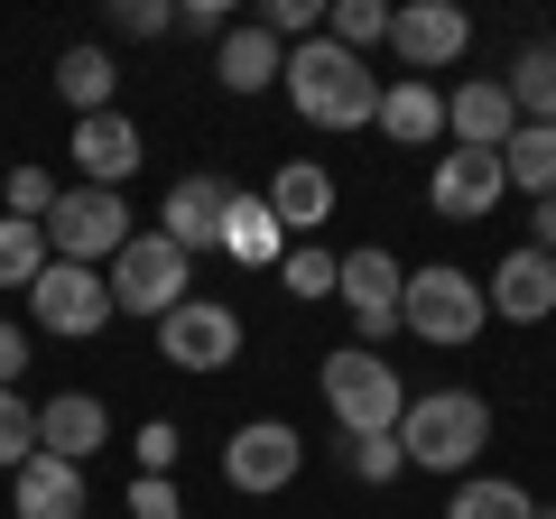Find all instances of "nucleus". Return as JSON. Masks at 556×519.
<instances>
[{
	"label": "nucleus",
	"instance_id": "nucleus-1",
	"mask_svg": "<svg viewBox=\"0 0 556 519\" xmlns=\"http://www.w3.org/2000/svg\"><path fill=\"white\" fill-rule=\"evenodd\" d=\"M278 84H288V102H298L306 130H362V121H380V75H371L362 56H343L334 38L288 47Z\"/></svg>",
	"mask_w": 556,
	"mask_h": 519
},
{
	"label": "nucleus",
	"instance_id": "nucleus-2",
	"mask_svg": "<svg viewBox=\"0 0 556 519\" xmlns=\"http://www.w3.org/2000/svg\"><path fill=\"white\" fill-rule=\"evenodd\" d=\"M316 390H325V408H334L343 436H399V418H408V380H399L390 362L371 353V343H343V353H325Z\"/></svg>",
	"mask_w": 556,
	"mask_h": 519
},
{
	"label": "nucleus",
	"instance_id": "nucleus-3",
	"mask_svg": "<svg viewBox=\"0 0 556 519\" xmlns=\"http://www.w3.org/2000/svg\"><path fill=\"white\" fill-rule=\"evenodd\" d=\"M482 445H492L482 390H427V400H408V418H399V455H408L417 473H464Z\"/></svg>",
	"mask_w": 556,
	"mask_h": 519
},
{
	"label": "nucleus",
	"instance_id": "nucleus-4",
	"mask_svg": "<svg viewBox=\"0 0 556 519\" xmlns=\"http://www.w3.org/2000/svg\"><path fill=\"white\" fill-rule=\"evenodd\" d=\"M482 325H492V298H482L473 269H455V260H427V269H408V298H399V334L464 353Z\"/></svg>",
	"mask_w": 556,
	"mask_h": 519
},
{
	"label": "nucleus",
	"instance_id": "nucleus-5",
	"mask_svg": "<svg viewBox=\"0 0 556 519\" xmlns=\"http://www.w3.org/2000/svg\"><path fill=\"white\" fill-rule=\"evenodd\" d=\"M186 269H195V260H186L167 232H130V241H121V260L102 269V279H112V306H121V316L167 325L186 298H195V288H186Z\"/></svg>",
	"mask_w": 556,
	"mask_h": 519
},
{
	"label": "nucleus",
	"instance_id": "nucleus-6",
	"mask_svg": "<svg viewBox=\"0 0 556 519\" xmlns=\"http://www.w3.org/2000/svg\"><path fill=\"white\" fill-rule=\"evenodd\" d=\"M121 241H130V204L112 186H65L56 214H47V251L75 260V269H112Z\"/></svg>",
	"mask_w": 556,
	"mask_h": 519
},
{
	"label": "nucleus",
	"instance_id": "nucleus-7",
	"mask_svg": "<svg viewBox=\"0 0 556 519\" xmlns=\"http://www.w3.org/2000/svg\"><path fill=\"white\" fill-rule=\"evenodd\" d=\"M28 316H38V334H56V343H93L102 325L121 316V306H112V279H102V269L47 260V269H38V288H28Z\"/></svg>",
	"mask_w": 556,
	"mask_h": 519
},
{
	"label": "nucleus",
	"instance_id": "nucleus-8",
	"mask_svg": "<svg viewBox=\"0 0 556 519\" xmlns=\"http://www.w3.org/2000/svg\"><path fill=\"white\" fill-rule=\"evenodd\" d=\"M298 473H306V436L288 418L232 427V445H223V482H232V492H288Z\"/></svg>",
	"mask_w": 556,
	"mask_h": 519
},
{
	"label": "nucleus",
	"instance_id": "nucleus-9",
	"mask_svg": "<svg viewBox=\"0 0 556 519\" xmlns=\"http://www.w3.org/2000/svg\"><path fill=\"white\" fill-rule=\"evenodd\" d=\"M159 353L177 362V371H232L241 362V316L223 298H186L177 316L159 325Z\"/></svg>",
	"mask_w": 556,
	"mask_h": 519
},
{
	"label": "nucleus",
	"instance_id": "nucleus-10",
	"mask_svg": "<svg viewBox=\"0 0 556 519\" xmlns=\"http://www.w3.org/2000/svg\"><path fill=\"white\" fill-rule=\"evenodd\" d=\"M390 47H399L408 75H437V65H455L473 47V20L455 0H408V10H390Z\"/></svg>",
	"mask_w": 556,
	"mask_h": 519
},
{
	"label": "nucleus",
	"instance_id": "nucleus-11",
	"mask_svg": "<svg viewBox=\"0 0 556 519\" xmlns=\"http://www.w3.org/2000/svg\"><path fill=\"white\" fill-rule=\"evenodd\" d=\"M334 298L353 306V334H399V298H408V269H399L390 251H343V279Z\"/></svg>",
	"mask_w": 556,
	"mask_h": 519
},
{
	"label": "nucleus",
	"instance_id": "nucleus-12",
	"mask_svg": "<svg viewBox=\"0 0 556 519\" xmlns=\"http://www.w3.org/2000/svg\"><path fill=\"white\" fill-rule=\"evenodd\" d=\"M445 140L455 149H510L519 140V102H510V84L501 75H473V84H455V93H445Z\"/></svg>",
	"mask_w": 556,
	"mask_h": 519
},
{
	"label": "nucleus",
	"instance_id": "nucleus-13",
	"mask_svg": "<svg viewBox=\"0 0 556 519\" xmlns=\"http://www.w3.org/2000/svg\"><path fill=\"white\" fill-rule=\"evenodd\" d=\"M501 186H510V177H501L492 149H445V159L427 167V204H437L445 223H482L501 204Z\"/></svg>",
	"mask_w": 556,
	"mask_h": 519
},
{
	"label": "nucleus",
	"instance_id": "nucleus-14",
	"mask_svg": "<svg viewBox=\"0 0 556 519\" xmlns=\"http://www.w3.org/2000/svg\"><path fill=\"white\" fill-rule=\"evenodd\" d=\"M482 298H492V316H510V325H547L556 316V260L547 251H501V269L482 279Z\"/></svg>",
	"mask_w": 556,
	"mask_h": 519
},
{
	"label": "nucleus",
	"instance_id": "nucleus-15",
	"mask_svg": "<svg viewBox=\"0 0 556 519\" xmlns=\"http://www.w3.org/2000/svg\"><path fill=\"white\" fill-rule=\"evenodd\" d=\"M65 149H75L84 186H112V195H121V177H130V167L149 159V149H139V121L121 112V102H112V112H84V121H75V140H65Z\"/></svg>",
	"mask_w": 556,
	"mask_h": 519
},
{
	"label": "nucleus",
	"instance_id": "nucleus-16",
	"mask_svg": "<svg viewBox=\"0 0 556 519\" xmlns=\"http://www.w3.org/2000/svg\"><path fill=\"white\" fill-rule=\"evenodd\" d=\"M232 195H241V186H223V177H177V186H167L159 232L177 241L186 260H195V251H223V214H232Z\"/></svg>",
	"mask_w": 556,
	"mask_h": 519
},
{
	"label": "nucleus",
	"instance_id": "nucleus-17",
	"mask_svg": "<svg viewBox=\"0 0 556 519\" xmlns=\"http://www.w3.org/2000/svg\"><path fill=\"white\" fill-rule=\"evenodd\" d=\"M102 445H112V408H102L93 390H56V400L38 408V455H65V464H93Z\"/></svg>",
	"mask_w": 556,
	"mask_h": 519
},
{
	"label": "nucleus",
	"instance_id": "nucleus-18",
	"mask_svg": "<svg viewBox=\"0 0 556 519\" xmlns=\"http://www.w3.org/2000/svg\"><path fill=\"white\" fill-rule=\"evenodd\" d=\"M84 464H65V455H28L20 473H10V510L20 519H84Z\"/></svg>",
	"mask_w": 556,
	"mask_h": 519
},
{
	"label": "nucleus",
	"instance_id": "nucleus-19",
	"mask_svg": "<svg viewBox=\"0 0 556 519\" xmlns=\"http://www.w3.org/2000/svg\"><path fill=\"white\" fill-rule=\"evenodd\" d=\"M380 140H399V149H427V140H445V93L427 75H390L380 84V121H371Z\"/></svg>",
	"mask_w": 556,
	"mask_h": 519
},
{
	"label": "nucleus",
	"instance_id": "nucleus-20",
	"mask_svg": "<svg viewBox=\"0 0 556 519\" xmlns=\"http://www.w3.org/2000/svg\"><path fill=\"white\" fill-rule=\"evenodd\" d=\"M260 195H269L278 232H298V241H316V223L334 214V177H325L316 159H288V167H278L269 186H260Z\"/></svg>",
	"mask_w": 556,
	"mask_h": 519
},
{
	"label": "nucleus",
	"instance_id": "nucleus-21",
	"mask_svg": "<svg viewBox=\"0 0 556 519\" xmlns=\"http://www.w3.org/2000/svg\"><path fill=\"white\" fill-rule=\"evenodd\" d=\"M278 65H288V47H278L260 20L223 28V47H214V84H223V93H269V84H278Z\"/></svg>",
	"mask_w": 556,
	"mask_h": 519
},
{
	"label": "nucleus",
	"instance_id": "nucleus-22",
	"mask_svg": "<svg viewBox=\"0 0 556 519\" xmlns=\"http://www.w3.org/2000/svg\"><path fill=\"white\" fill-rule=\"evenodd\" d=\"M223 260H241V269H278V260H288V232H278L269 195H232V214H223Z\"/></svg>",
	"mask_w": 556,
	"mask_h": 519
},
{
	"label": "nucleus",
	"instance_id": "nucleus-23",
	"mask_svg": "<svg viewBox=\"0 0 556 519\" xmlns=\"http://www.w3.org/2000/svg\"><path fill=\"white\" fill-rule=\"evenodd\" d=\"M501 177L519 186V195H556V121H519V140L501 149Z\"/></svg>",
	"mask_w": 556,
	"mask_h": 519
},
{
	"label": "nucleus",
	"instance_id": "nucleus-24",
	"mask_svg": "<svg viewBox=\"0 0 556 519\" xmlns=\"http://www.w3.org/2000/svg\"><path fill=\"white\" fill-rule=\"evenodd\" d=\"M112 56H102V47H65V56H56V93L65 102H75V121L84 112H112Z\"/></svg>",
	"mask_w": 556,
	"mask_h": 519
},
{
	"label": "nucleus",
	"instance_id": "nucleus-25",
	"mask_svg": "<svg viewBox=\"0 0 556 519\" xmlns=\"http://www.w3.org/2000/svg\"><path fill=\"white\" fill-rule=\"evenodd\" d=\"M510 102H519V121H556V38H538V47H519V65L510 75Z\"/></svg>",
	"mask_w": 556,
	"mask_h": 519
},
{
	"label": "nucleus",
	"instance_id": "nucleus-26",
	"mask_svg": "<svg viewBox=\"0 0 556 519\" xmlns=\"http://www.w3.org/2000/svg\"><path fill=\"white\" fill-rule=\"evenodd\" d=\"M47 223H20V214H0V288H38V269H47Z\"/></svg>",
	"mask_w": 556,
	"mask_h": 519
},
{
	"label": "nucleus",
	"instance_id": "nucleus-27",
	"mask_svg": "<svg viewBox=\"0 0 556 519\" xmlns=\"http://www.w3.org/2000/svg\"><path fill=\"white\" fill-rule=\"evenodd\" d=\"M334 279H343V251L288 241V260H278V288H288V298H334Z\"/></svg>",
	"mask_w": 556,
	"mask_h": 519
},
{
	"label": "nucleus",
	"instance_id": "nucleus-28",
	"mask_svg": "<svg viewBox=\"0 0 556 519\" xmlns=\"http://www.w3.org/2000/svg\"><path fill=\"white\" fill-rule=\"evenodd\" d=\"M325 38H334L343 56H362V47H390V10H380V0H325Z\"/></svg>",
	"mask_w": 556,
	"mask_h": 519
},
{
	"label": "nucleus",
	"instance_id": "nucleus-29",
	"mask_svg": "<svg viewBox=\"0 0 556 519\" xmlns=\"http://www.w3.org/2000/svg\"><path fill=\"white\" fill-rule=\"evenodd\" d=\"M445 519H538V501L519 492V482H492V473H473V482L455 492V510H445Z\"/></svg>",
	"mask_w": 556,
	"mask_h": 519
},
{
	"label": "nucleus",
	"instance_id": "nucleus-30",
	"mask_svg": "<svg viewBox=\"0 0 556 519\" xmlns=\"http://www.w3.org/2000/svg\"><path fill=\"white\" fill-rule=\"evenodd\" d=\"M28 455H38V408L20 390H0V473H20Z\"/></svg>",
	"mask_w": 556,
	"mask_h": 519
},
{
	"label": "nucleus",
	"instance_id": "nucleus-31",
	"mask_svg": "<svg viewBox=\"0 0 556 519\" xmlns=\"http://www.w3.org/2000/svg\"><path fill=\"white\" fill-rule=\"evenodd\" d=\"M343 464H353L362 482H399V473H408V455H399V436H343Z\"/></svg>",
	"mask_w": 556,
	"mask_h": 519
},
{
	"label": "nucleus",
	"instance_id": "nucleus-32",
	"mask_svg": "<svg viewBox=\"0 0 556 519\" xmlns=\"http://www.w3.org/2000/svg\"><path fill=\"white\" fill-rule=\"evenodd\" d=\"M0 195H10V214H20V223H47V214H56V177H47V167H10Z\"/></svg>",
	"mask_w": 556,
	"mask_h": 519
},
{
	"label": "nucleus",
	"instance_id": "nucleus-33",
	"mask_svg": "<svg viewBox=\"0 0 556 519\" xmlns=\"http://www.w3.org/2000/svg\"><path fill=\"white\" fill-rule=\"evenodd\" d=\"M112 28L121 38H167L177 28V0H112Z\"/></svg>",
	"mask_w": 556,
	"mask_h": 519
},
{
	"label": "nucleus",
	"instance_id": "nucleus-34",
	"mask_svg": "<svg viewBox=\"0 0 556 519\" xmlns=\"http://www.w3.org/2000/svg\"><path fill=\"white\" fill-rule=\"evenodd\" d=\"M130 519H186L177 482H167V473H139V482H130Z\"/></svg>",
	"mask_w": 556,
	"mask_h": 519
},
{
	"label": "nucleus",
	"instance_id": "nucleus-35",
	"mask_svg": "<svg viewBox=\"0 0 556 519\" xmlns=\"http://www.w3.org/2000/svg\"><path fill=\"white\" fill-rule=\"evenodd\" d=\"M177 455H186V436H177L167 418H149V427H139V464H149V473H167Z\"/></svg>",
	"mask_w": 556,
	"mask_h": 519
},
{
	"label": "nucleus",
	"instance_id": "nucleus-36",
	"mask_svg": "<svg viewBox=\"0 0 556 519\" xmlns=\"http://www.w3.org/2000/svg\"><path fill=\"white\" fill-rule=\"evenodd\" d=\"M177 28H195V38H223L232 20H223V0H177Z\"/></svg>",
	"mask_w": 556,
	"mask_h": 519
},
{
	"label": "nucleus",
	"instance_id": "nucleus-37",
	"mask_svg": "<svg viewBox=\"0 0 556 519\" xmlns=\"http://www.w3.org/2000/svg\"><path fill=\"white\" fill-rule=\"evenodd\" d=\"M20 371H28V334H20V325H0V390H20Z\"/></svg>",
	"mask_w": 556,
	"mask_h": 519
},
{
	"label": "nucleus",
	"instance_id": "nucleus-38",
	"mask_svg": "<svg viewBox=\"0 0 556 519\" xmlns=\"http://www.w3.org/2000/svg\"><path fill=\"white\" fill-rule=\"evenodd\" d=\"M529 251H547V260H556V195H538V204H529Z\"/></svg>",
	"mask_w": 556,
	"mask_h": 519
},
{
	"label": "nucleus",
	"instance_id": "nucleus-39",
	"mask_svg": "<svg viewBox=\"0 0 556 519\" xmlns=\"http://www.w3.org/2000/svg\"><path fill=\"white\" fill-rule=\"evenodd\" d=\"M538 519H556V510H547V501H538Z\"/></svg>",
	"mask_w": 556,
	"mask_h": 519
}]
</instances>
